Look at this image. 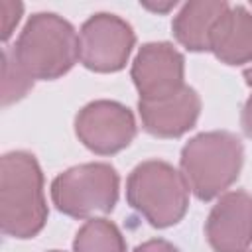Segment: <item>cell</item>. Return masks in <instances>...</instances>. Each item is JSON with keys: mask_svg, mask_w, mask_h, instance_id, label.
Returning <instances> with one entry per match:
<instances>
[{"mask_svg": "<svg viewBox=\"0 0 252 252\" xmlns=\"http://www.w3.org/2000/svg\"><path fill=\"white\" fill-rule=\"evenodd\" d=\"M142 126L158 138H179L189 132L201 112V98L195 89L183 87L179 93L159 100H138Z\"/></svg>", "mask_w": 252, "mask_h": 252, "instance_id": "cell-10", "label": "cell"}, {"mask_svg": "<svg viewBox=\"0 0 252 252\" xmlns=\"http://www.w3.org/2000/svg\"><path fill=\"white\" fill-rule=\"evenodd\" d=\"M33 87V79L22 69L18 59L14 57L12 47H4L2 51V106H8L20 98H24Z\"/></svg>", "mask_w": 252, "mask_h": 252, "instance_id": "cell-14", "label": "cell"}, {"mask_svg": "<svg viewBox=\"0 0 252 252\" xmlns=\"http://www.w3.org/2000/svg\"><path fill=\"white\" fill-rule=\"evenodd\" d=\"M130 73L134 87L140 93V100L167 98L185 87V59L167 41L142 45L134 57Z\"/></svg>", "mask_w": 252, "mask_h": 252, "instance_id": "cell-8", "label": "cell"}, {"mask_svg": "<svg viewBox=\"0 0 252 252\" xmlns=\"http://www.w3.org/2000/svg\"><path fill=\"white\" fill-rule=\"evenodd\" d=\"M51 252H61V250H51Z\"/></svg>", "mask_w": 252, "mask_h": 252, "instance_id": "cell-20", "label": "cell"}, {"mask_svg": "<svg viewBox=\"0 0 252 252\" xmlns=\"http://www.w3.org/2000/svg\"><path fill=\"white\" fill-rule=\"evenodd\" d=\"M205 234L215 252H246L252 244V195L222 193L207 217Z\"/></svg>", "mask_w": 252, "mask_h": 252, "instance_id": "cell-9", "label": "cell"}, {"mask_svg": "<svg viewBox=\"0 0 252 252\" xmlns=\"http://www.w3.org/2000/svg\"><path fill=\"white\" fill-rule=\"evenodd\" d=\"M73 252H126V242L114 222L89 219L75 234Z\"/></svg>", "mask_w": 252, "mask_h": 252, "instance_id": "cell-13", "label": "cell"}, {"mask_svg": "<svg viewBox=\"0 0 252 252\" xmlns=\"http://www.w3.org/2000/svg\"><path fill=\"white\" fill-rule=\"evenodd\" d=\"M134 252H179V250L171 242H167V240L152 238V240H146V242L138 244Z\"/></svg>", "mask_w": 252, "mask_h": 252, "instance_id": "cell-16", "label": "cell"}, {"mask_svg": "<svg viewBox=\"0 0 252 252\" xmlns=\"http://www.w3.org/2000/svg\"><path fill=\"white\" fill-rule=\"evenodd\" d=\"M244 146L232 132L213 130L191 138L179 158L181 175L199 201L220 197L240 175Z\"/></svg>", "mask_w": 252, "mask_h": 252, "instance_id": "cell-2", "label": "cell"}, {"mask_svg": "<svg viewBox=\"0 0 252 252\" xmlns=\"http://www.w3.org/2000/svg\"><path fill=\"white\" fill-rule=\"evenodd\" d=\"M12 51L32 79L53 81L79 61V35L61 16L37 12L26 22Z\"/></svg>", "mask_w": 252, "mask_h": 252, "instance_id": "cell-3", "label": "cell"}, {"mask_svg": "<svg viewBox=\"0 0 252 252\" xmlns=\"http://www.w3.org/2000/svg\"><path fill=\"white\" fill-rule=\"evenodd\" d=\"M126 201L152 226L167 228L185 217L189 187L173 165L161 159H148L128 175Z\"/></svg>", "mask_w": 252, "mask_h": 252, "instance_id": "cell-4", "label": "cell"}, {"mask_svg": "<svg viewBox=\"0 0 252 252\" xmlns=\"http://www.w3.org/2000/svg\"><path fill=\"white\" fill-rule=\"evenodd\" d=\"M144 8L152 10V12H167L171 8H175V2H165V4H150V2H142Z\"/></svg>", "mask_w": 252, "mask_h": 252, "instance_id": "cell-18", "label": "cell"}, {"mask_svg": "<svg viewBox=\"0 0 252 252\" xmlns=\"http://www.w3.org/2000/svg\"><path fill=\"white\" fill-rule=\"evenodd\" d=\"M244 79H246V85H248V87H252V67L244 71Z\"/></svg>", "mask_w": 252, "mask_h": 252, "instance_id": "cell-19", "label": "cell"}, {"mask_svg": "<svg viewBox=\"0 0 252 252\" xmlns=\"http://www.w3.org/2000/svg\"><path fill=\"white\" fill-rule=\"evenodd\" d=\"M246 252H252V250H246Z\"/></svg>", "mask_w": 252, "mask_h": 252, "instance_id": "cell-21", "label": "cell"}, {"mask_svg": "<svg viewBox=\"0 0 252 252\" xmlns=\"http://www.w3.org/2000/svg\"><path fill=\"white\" fill-rule=\"evenodd\" d=\"M136 130L132 110L116 100H93L75 116L79 142L98 156H112L128 148Z\"/></svg>", "mask_w": 252, "mask_h": 252, "instance_id": "cell-7", "label": "cell"}, {"mask_svg": "<svg viewBox=\"0 0 252 252\" xmlns=\"http://www.w3.org/2000/svg\"><path fill=\"white\" fill-rule=\"evenodd\" d=\"M209 51L226 65L252 61V14L244 6H228L217 20L211 32Z\"/></svg>", "mask_w": 252, "mask_h": 252, "instance_id": "cell-11", "label": "cell"}, {"mask_svg": "<svg viewBox=\"0 0 252 252\" xmlns=\"http://www.w3.org/2000/svg\"><path fill=\"white\" fill-rule=\"evenodd\" d=\"M47 220L43 173L33 154L8 152L0 159V226L6 236L33 238Z\"/></svg>", "mask_w": 252, "mask_h": 252, "instance_id": "cell-1", "label": "cell"}, {"mask_svg": "<svg viewBox=\"0 0 252 252\" xmlns=\"http://www.w3.org/2000/svg\"><path fill=\"white\" fill-rule=\"evenodd\" d=\"M240 126L244 130V134L248 138H252V94L248 96V100L242 106V114H240Z\"/></svg>", "mask_w": 252, "mask_h": 252, "instance_id": "cell-17", "label": "cell"}, {"mask_svg": "<svg viewBox=\"0 0 252 252\" xmlns=\"http://www.w3.org/2000/svg\"><path fill=\"white\" fill-rule=\"evenodd\" d=\"M0 12H2V41H8L16 24L20 22V16L24 12V6L20 2L12 0H2L0 2Z\"/></svg>", "mask_w": 252, "mask_h": 252, "instance_id": "cell-15", "label": "cell"}, {"mask_svg": "<svg viewBox=\"0 0 252 252\" xmlns=\"http://www.w3.org/2000/svg\"><path fill=\"white\" fill-rule=\"evenodd\" d=\"M226 10L228 4L219 0H191L183 4L171 24L175 39L189 51H209L211 32Z\"/></svg>", "mask_w": 252, "mask_h": 252, "instance_id": "cell-12", "label": "cell"}, {"mask_svg": "<svg viewBox=\"0 0 252 252\" xmlns=\"http://www.w3.org/2000/svg\"><path fill=\"white\" fill-rule=\"evenodd\" d=\"M120 177L108 163H81L59 173L51 183V199L59 213L73 219L106 215L118 201Z\"/></svg>", "mask_w": 252, "mask_h": 252, "instance_id": "cell-5", "label": "cell"}, {"mask_svg": "<svg viewBox=\"0 0 252 252\" xmlns=\"http://www.w3.org/2000/svg\"><path fill=\"white\" fill-rule=\"evenodd\" d=\"M136 33L128 22L114 14L91 16L79 32V61L96 73H116L124 69Z\"/></svg>", "mask_w": 252, "mask_h": 252, "instance_id": "cell-6", "label": "cell"}]
</instances>
